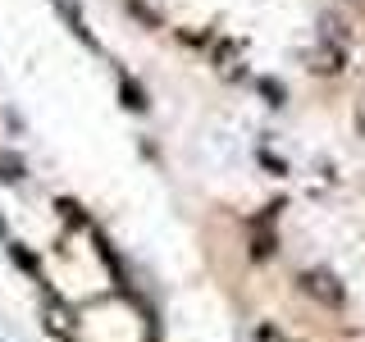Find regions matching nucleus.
Listing matches in <instances>:
<instances>
[{
	"label": "nucleus",
	"mask_w": 365,
	"mask_h": 342,
	"mask_svg": "<svg viewBox=\"0 0 365 342\" xmlns=\"http://www.w3.org/2000/svg\"><path fill=\"white\" fill-rule=\"evenodd\" d=\"M55 9H60V14L68 19V28H73V32H78V37H83L87 46H96V41H91V32H87V23H83V9H78V5H68V0H55Z\"/></svg>",
	"instance_id": "1"
},
{
	"label": "nucleus",
	"mask_w": 365,
	"mask_h": 342,
	"mask_svg": "<svg viewBox=\"0 0 365 342\" xmlns=\"http://www.w3.org/2000/svg\"><path fill=\"white\" fill-rule=\"evenodd\" d=\"M23 174H28V165H23L14 151H0V178H5V182H19Z\"/></svg>",
	"instance_id": "2"
},
{
	"label": "nucleus",
	"mask_w": 365,
	"mask_h": 342,
	"mask_svg": "<svg viewBox=\"0 0 365 342\" xmlns=\"http://www.w3.org/2000/svg\"><path fill=\"white\" fill-rule=\"evenodd\" d=\"M119 91H123V105L128 110H146V91L133 83V78H119Z\"/></svg>",
	"instance_id": "3"
},
{
	"label": "nucleus",
	"mask_w": 365,
	"mask_h": 342,
	"mask_svg": "<svg viewBox=\"0 0 365 342\" xmlns=\"http://www.w3.org/2000/svg\"><path fill=\"white\" fill-rule=\"evenodd\" d=\"M256 87H260V91H265V96H269V105H283V87L274 83V78H260Z\"/></svg>",
	"instance_id": "4"
},
{
	"label": "nucleus",
	"mask_w": 365,
	"mask_h": 342,
	"mask_svg": "<svg viewBox=\"0 0 365 342\" xmlns=\"http://www.w3.org/2000/svg\"><path fill=\"white\" fill-rule=\"evenodd\" d=\"M14 260H19L23 269H37V260H32V256H28V251H23V247H14Z\"/></svg>",
	"instance_id": "5"
},
{
	"label": "nucleus",
	"mask_w": 365,
	"mask_h": 342,
	"mask_svg": "<svg viewBox=\"0 0 365 342\" xmlns=\"http://www.w3.org/2000/svg\"><path fill=\"white\" fill-rule=\"evenodd\" d=\"M0 237H5V224H0Z\"/></svg>",
	"instance_id": "6"
}]
</instances>
